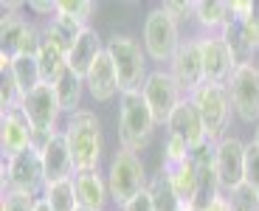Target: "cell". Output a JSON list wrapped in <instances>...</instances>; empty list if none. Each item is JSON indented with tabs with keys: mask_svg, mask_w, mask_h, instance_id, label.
<instances>
[{
	"mask_svg": "<svg viewBox=\"0 0 259 211\" xmlns=\"http://www.w3.org/2000/svg\"><path fill=\"white\" fill-rule=\"evenodd\" d=\"M121 211H155V208H152V197H149V192L144 189L138 197H133L127 205H121Z\"/></svg>",
	"mask_w": 259,
	"mask_h": 211,
	"instance_id": "39",
	"label": "cell"
},
{
	"mask_svg": "<svg viewBox=\"0 0 259 211\" xmlns=\"http://www.w3.org/2000/svg\"><path fill=\"white\" fill-rule=\"evenodd\" d=\"M163 12L169 14V17L175 20L178 26H181V23H186L189 17H194V3H181V0H166V3H163Z\"/></svg>",
	"mask_w": 259,
	"mask_h": 211,
	"instance_id": "38",
	"label": "cell"
},
{
	"mask_svg": "<svg viewBox=\"0 0 259 211\" xmlns=\"http://www.w3.org/2000/svg\"><path fill=\"white\" fill-rule=\"evenodd\" d=\"M34 203H37V197L6 192L3 194V203H0V211H34Z\"/></svg>",
	"mask_w": 259,
	"mask_h": 211,
	"instance_id": "36",
	"label": "cell"
},
{
	"mask_svg": "<svg viewBox=\"0 0 259 211\" xmlns=\"http://www.w3.org/2000/svg\"><path fill=\"white\" fill-rule=\"evenodd\" d=\"M192 102L197 104L206 127V141L217 144L228 135V124H231V96H228L226 85H214V82H203L200 88L192 93Z\"/></svg>",
	"mask_w": 259,
	"mask_h": 211,
	"instance_id": "6",
	"label": "cell"
},
{
	"mask_svg": "<svg viewBox=\"0 0 259 211\" xmlns=\"http://www.w3.org/2000/svg\"><path fill=\"white\" fill-rule=\"evenodd\" d=\"M245 183L259 192V147L256 144H245Z\"/></svg>",
	"mask_w": 259,
	"mask_h": 211,
	"instance_id": "35",
	"label": "cell"
},
{
	"mask_svg": "<svg viewBox=\"0 0 259 211\" xmlns=\"http://www.w3.org/2000/svg\"><path fill=\"white\" fill-rule=\"evenodd\" d=\"M20 113L31 121V127H34V147L39 149L54 133H59L57 121H59V115H62V104H59V99H57L54 85L42 82V85H37L34 90L23 93V99H20Z\"/></svg>",
	"mask_w": 259,
	"mask_h": 211,
	"instance_id": "3",
	"label": "cell"
},
{
	"mask_svg": "<svg viewBox=\"0 0 259 211\" xmlns=\"http://www.w3.org/2000/svg\"><path fill=\"white\" fill-rule=\"evenodd\" d=\"M76 178V175H73ZM73 178L59 180V183H48L42 197L48 200L54 211H79V200H76V186H73Z\"/></svg>",
	"mask_w": 259,
	"mask_h": 211,
	"instance_id": "28",
	"label": "cell"
},
{
	"mask_svg": "<svg viewBox=\"0 0 259 211\" xmlns=\"http://www.w3.org/2000/svg\"><path fill=\"white\" fill-rule=\"evenodd\" d=\"M84 88L91 90L93 102H110V99H116V93H121V90H118L116 65H113V59H110V54H107V48L99 54V59L93 62L91 73L84 76Z\"/></svg>",
	"mask_w": 259,
	"mask_h": 211,
	"instance_id": "18",
	"label": "cell"
},
{
	"mask_svg": "<svg viewBox=\"0 0 259 211\" xmlns=\"http://www.w3.org/2000/svg\"><path fill=\"white\" fill-rule=\"evenodd\" d=\"M147 169H144L141 155L130 152V149H116L107 166V189H110V200L118 205H127L133 197L147 189Z\"/></svg>",
	"mask_w": 259,
	"mask_h": 211,
	"instance_id": "5",
	"label": "cell"
},
{
	"mask_svg": "<svg viewBox=\"0 0 259 211\" xmlns=\"http://www.w3.org/2000/svg\"><path fill=\"white\" fill-rule=\"evenodd\" d=\"M39 70H42V82L54 85L59 79V73H62L65 68H68V54L62 51V48H57L54 43H42V51H39Z\"/></svg>",
	"mask_w": 259,
	"mask_h": 211,
	"instance_id": "29",
	"label": "cell"
},
{
	"mask_svg": "<svg viewBox=\"0 0 259 211\" xmlns=\"http://www.w3.org/2000/svg\"><path fill=\"white\" fill-rule=\"evenodd\" d=\"M194 169H197V208H206L214 197H220V175H217V144L203 141L200 147L189 152Z\"/></svg>",
	"mask_w": 259,
	"mask_h": 211,
	"instance_id": "12",
	"label": "cell"
},
{
	"mask_svg": "<svg viewBox=\"0 0 259 211\" xmlns=\"http://www.w3.org/2000/svg\"><path fill=\"white\" fill-rule=\"evenodd\" d=\"M231 9H234V20H237V23L248 20L253 12H256V6H253V3H248V0H231Z\"/></svg>",
	"mask_w": 259,
	"mask_h": 211,
	"instance_id": "40",
	"label": "cell"
},
{
	"mask_svg": "<svg viewBox=\"0 0 259 211\" xmlns=\"http://www.w3.org/2000/svg\"><path fill=\"white\" fill-rule=\"evenodd\" d=\"M79 211H88V208H79Z\"/></svg>",
	"mask_w": 259,
	"mask_h": 211,
	"instance_id": "46",
	"label": "cell"
},
{
	"mask_svg": "<svg viewBox=\"0 0 259 211\" xmlns=\"http://www.w3.org/2000/svg\"><path fill=\"white\" fill-rule=\"evenodd\" d=\"M34 211H54V208L48 205L46 197H37V203H34Z\"/></svg>",
	"mask_w": 259,
	"mask_h": 211,
	"instance_id": "43",
	"label": "cell"
},
{
	"mask_svg": "<svg viewBox=\"0 0 259 211\" xmlns=\"http://www.w3.org/2000/svg\"><path fill=\"white\" fill-rule=\"evenodd\" d=\"M107 54H110L113 65L118 73V90L121 93H133V90H144L147 82V51L136 37L130 34H116L107 43Z\"/></svg>",
	"mask_w": 259,
	"mask_h": 211,
	"instance_id": "4",
	"label": "cell"
},
{
	"mask_svg": "<svg viewBox=\"0 0 259 211\" xmlns=\"http://www.w3.org/2000/svg\"><path fill=\"white\" fill-rule=\"evenodd\" d=\"M46 186L48 180L37 147L20 152L12 160H3V194L17 192V194H28V197H42Z\"/></svg>",
	"mask_w": 259,
	"mask_h": 211,
	"instance_id": "7",
	"label": "cell"
},
{
	"mask_svg": "<svg viewBox=\"0 0 259 211\" xmlns=\"http://www.w3.org/2000/svg\"><path fill=\"white\" fill-rule=\"evenodd\" d=\"M141 93H144L147 107L155 115V124H163V127H166L169 115L175 113V107L186 99L178 79L172 76V70H152L147 76V82H144Z\"/></svg>",
	"mask_w": 259,
	"mask_h": 211,
	"instance_id": "10",
	"label": "cell"
},
{
	"mask_svg": "<svg viewBox=\"0 0 259 211\" xmlns=\"http://www.w3.org/2000/svg\"><path fill=\"white\" fill-rule=\"evenodd\" d=\"M172 76L178 79L183 96H192L194 90L206 82V70H203V45L200 37H189L181 43L175 59H172Z\"/></svg>",
	"mask_w": 259,
	"mask_h": 211,
	"instance_id": "11",
	"label": "cell"
},
{
	"mask_svg": "<svg viewBox=\"0 0 259 211\" xmlns=\"http://www.w3.org/2000/svg\"><path fill=\"white\" fill-rule=\"evenodd\" d=\"M155 127V115L147 107L141 90L121 93V102H118V141H121V147L136 155L144 152L152 141Z\"/></svg>",
	"mask_w": 259,
	"mask_h": 211,
	"instance_id": "2",
	"label": "cell"
},
{
	"mask_svg": "<svg viewBox=\"0 0 259 211\" xmlns=\"http://www.w3.org/2000/svg\"><path fill=\"white\" fill-rule=\"evenodd\" d=\"M73 186H76L79 208L104 211V205H107V200H110V189H107V178H102L99 169H91V172H76Z\"/></svg>",
	"mask_w": 259,
	"mask_h": 211,
	"instance_id": "20",
	"label": "cell"
},
{
	"mask_svg": "<svg viewBox=\"0 0 259 211\" xmlns=\"http://www.w3.org/2000/svg\"><path fill=\"white\" fill-rule=\"evenodd\" d=\"M20 99H23V90L14 82L12 70L3 68V82H0V107L3 113H12V110H20Z\"/></svg>",
	"mask_w": 259,
	"mask_h": 211,
	"instance_id": "31",
	"label": "cell"
},
{
	"mask_svg": "<svg viewBox=\"0 0 259 211\" xmlns=\"http://www.w3.org/2000/svg\"><path fill=\"white\" fill-rule=\"evenodd\" d=\"M28 9H31V12H37V14H48V17H54V14H57V3H42V0H31V3H28Z\"/></svg>",
	"mask_w": 259,
	"mask_h": 211,
	"instance_id": "41",
	"label": "cell"
},
{
	"mask_svg": "<svg viewBox=\"0 0 259 211\" xmlns=\"http://www.w3.org/2000/svg\"><path fill=\"white\" fill-rule=\"evenodd\" d=\"M82 88H84V79L76 76L71 70V65L59 73V79L54 82V90H57V99L62 104V113H76L79 110V102H82Z\"/></svg>",
	"mask_w": 259,
	"mask_h": 211,
	"instance_id": "24",
	"label": "cell"
},
{
	"mask_svg": "<svg viewBox=\"0 0 259 211\" xmlns=\"http://www.w3.org/2000/svg\"><path fill=\"white\" fill-rule=\"evenodd\" d=\"M62 133L68 138L76 172L99 169V160H102V124H99L96 113L93 110H76V113H71Z\"/></svg>",
	"mask_w": 259,
	"mask_h": 211,
	"instance_id": "1",
	"label": "cell"
},
{
	"mask_svg": "<svg viewBox=\"0 0 259 211\" xmlns=\"http://www.w3.org/2000/svg\"><path fill=\"white\" fill-rule=\"evenodd\" d=\"M240 28H242V37H245L248 51H251V54L259 51V6H256V12H253L248 20H242Z\"/></svg>",
	"mask_w": 259,
	"mask_h": 211,
	"instance_id": "37",
	"label": "cell"
},
{
	"mask_svg": "<svg viewBox=\"0 0 259 211\" xmlns=\"http://www.w3.org/2000/svg\"><path fill=\"white\" fill-rule=\"evenodd\" d=\"M217 175L223 194L245 183V144L237 135H226L223 141H217Z\"/></svg>",
	"mask_w": 259,
	"mask_h": 211,
	"instance_id": "13",
	"label": "cell"
},
{
	"mask_svg": "<svg viewBox=\"0 0 259 211\" xmlns=\"http://www.w3.org/2000/svg\"><path fill=\"white\" fill-rule=\"evenodd\" d=\"M147 192H149V197H152V208L155 211H181L183 208L181 197H178V192H175V186H172V180H169L163 172H158L155 178L149 180Z\"/></svg>",
	"mask_w": 259,
	"mask_h": 211,
	"instance_id": "26",
	"label": "cell"
},
{
	"mask_svg": "<svg viewBox=\"0 0 259 211\" xmlns=\"http://www.w3.org/2000/svg\"><path fill=\"white\" fill-rule=\"evenodd\" d=\"M28 26L31 23L23 20L20 14H3V20H0V45H3L0 57H12V59L17 57V48L26 37Z\"/></svg>",
	"mask_w": 259,
	"mask_h": 211,
	"instance_id": "25",
	"label": "cell"
},
{
	"mask_svg": "<svg viewBox=\"0 0 259 211\" xmlns=\"http://www.w3.org/2000/svg\"><path fill=\"white\" fill-rule=\"evenodd\" d=\"M226 197H228V208L231 211H259V192L251 189L248 183L237 186Z\"/></svg>",
	"mask_w": 259,
	"mask_h": 211,
	"instance_id": "30",
	"label": "cell"
},
{
	"mask_svg": "<svg viewBox=\"0 0 259 211\" xmlns=\"http://www.w3.org/2000/svg\"><path fill=\"white\" fill-rule=\"evenodd\" d=\"M93 9L96 6H93L91 0H57V12L65 14V17H71L79 26H88Z\"/></svg>",
	"mask_w": 259,
	"mask_h": 211,
	"instance_id": "33",
	"label": "cell"
},
{
	"mask_svg": "<svg viewBox=\"0 0 259 211\" xmlns=\"http://www.w3.org/2000/svg\"><path fill=\"white\" fill-rule=\"evenodd\" d=\"M189 144L181 141L178 135H166V144H163V158L161 163H178V160H186L189 158Z\"/></svg>",
	"mask_w": 259,
	"mask_h": 211,
	"instance_id": "34",
	"label": "cell"
},
{
	"mask_svg": "<svg viewBox=\"0 0 259 211\" xmlns=\"http://www.w3.org/2000/svg\"><path fill=\"white\" fill-rule=\"evenodd\" d=\"M9 70H12L14 82L20 85V90L23 93H28V90H34L37 85H42V70H39V59L37 57H14L12 65H9Z\"/></svg>",
	"mask_w": 259,
	"mask_h": 211,
	"instance_id": "27",
	"label": "cell"
},
{
	"mask_svg": "<svg viewBox=\"0 0 259 211\" xmlns=\"http://www.w3.org/2000/svg\"><path fill=\"white\" fill-rule=\"evenodd\" d=\"M39 158H42V169H46V180L48 183H59V180H68L76 175L71 158V147H68V138L65 133H54L51 138L39 147Z\"/></svg>",
	"mask_w": 259,
	"mask_h": 211,
	"instance_id": "15",
	"label": "cell"
},
{
	"mask_svg": "<svg viewBox=\"0 0 259 211\" xmlns=\"http://www.w3.org/2000/svg\"><path fill=\"white\" fill-rule=\"evenodd\" d=\"M0 144H3V160H12L20 152L34 147V127L20 110L3 113V118H0Z\"/></svg>",
	"mask_w": 259,
	"mask_h": 211,
	"instance_id": "16",
	"label": "cell"
},
{
	"mask_svg": "<svg viewBox=\"0 0 259 211\" xmlns=\"http://www.w3.org/2000/svg\"><path fill=\"white\" fill-rule=\"evenodd\" d=\"M181 211H203V208H197V205H183Z\"/></svg>",
	"mask_w": 259,
	"mask_h": 211,
	"instance_id": "45",
	"label": "cell"
},
{
	"mask_svg": "<svg viewBox=\"0 0 259 211\" xmlns=\"http://www.w3.org/2000/svg\"><path fill=\"white\" fill-rule=\"evenodd\" d=\"M166 135H178L181 141L189 144V149L200 147L203 141H206V127H203L200 110H197V104L192 102V96L183 99V102L175 107V113L169 115Z\"/></svg>",
	"mask_w": 259,
	"mask_h": 211,
	"instance_id": "17",
	"label": "cell"
},
{
	"mask_svg": "<svg viewBox=\"0 0 259 211\" xmlns=\"http://www.w3.org/2000/svg\"><path fill=\"white\" fill-rule=\"evenodd\" d=\"M104 51L102 45V37H99V31L93 26H84L82 31H79L76 43H73L71 54H68V65H71V70L76 73V76H88L93 68V62L99 59V54Z\"/></svg>",
	"mask_w": 259,
	"mask_h": 211,
	"instance_id": "19",
	"label": "cell"
},
{
	"mask_svg": "<svg viewBox=\"0 0 259 211\" xmlns=\"http://www.w3.org/2000/svg\"><path fill=\"white\" fill-rule=\"evenodd\" d=\"M203 211H231V208H228V197H226V194L214 197V200H211V203H208Z\"/></svg>",
	"mask_w": 259,
	"mask_h": 211,
	"instance_id": "42",
	"label": "cell"
},
{
	"mask_svg": "<svg viewBox=\"0 0 259 211\" xmlns=\"http://www.w3.org/2000/svg\"><path fill=\"white\" fill-rule=\"evenodd\" d=\"M161 172L172 180L183 205H197V169H194L192 158L178 160V163H161Z\"/></svg>",
	"mask_w": 259,
	"mask_h": 211,
	"instance_id": "21",
	"label": "cell"
},
{
	"mask_svg": "<svg viewBox=\"0 0 259 211\" xmlns=\"http://www.w3.org/2000/svg\"><path fill=\"white\" fill-rule=\"evenodd\" d=\"M226 88L237 118L245 124H256L259 121V65L253 62L237 65V70L231 73Z\"/></svg>",
	"mask_w": 259,
	"mask_h": 211,
	"instance_id": "9",
	"label": "cell"
},
{
	"mask_svg": "<svg viewBox=\"0 0 259 211\" xmlns=\"http://www.w3.org/2000/svg\"><path fill=\"white\" fill-rule=\"evenodd\" d=\"M203 45V70H206V82H214V85H226L231 79V73L237 70V57L234 51L226 45V39L220 34L214 37H203L200 39Z\"/></svg>",
	"mask_w": 259,
	"mask_h": 211,
	"instance_id": "14",
	"label": "cell"
},
{
	"mask_svg": "<svg viewBox=\"0 0 259 211\" xmlns=\"http://www.w3.org/2000/svg\"><path fill=\"white\" fill-rule=\"evenodd\" d=\"M194 20L208 31H223L234 23V9L231 3H223V0H200L194 3Z\"/></svg>",
	"mask_w": 259,
	"mask_h": 211,
	"instance_id": "22",
	"label": "cell"
},
{
	"mask_svg": "<svg viewBox=\"0 0 259 211\" xmlns=\"http://www.w3.org/2000/svg\"><path fill=\"white\" fill-rule=\"evenodd\" d=\"M253 144L259 147V121H256V130H253Z\"/></svg>",
	"mask_w": 259,
	"mask_h": 211,
	"instance_id": "44",
	"label": "cell"
},
{
	"mask_svg": "<svg viewBox=\"0 0 259 211\" xmlns=\"http://www.w3.org/2000/svg\"><path fill=\"white\" fill-rule=\"evenodd\" d=\"M181 34H178V23L163 12L161 6L152 9L144 20V51L152 62H172L181 48Z\"/></svg>",
	"mask_w": 259,
	"mask_h": 211,
	"instance_id": "8",
	"label": "cell"
},
{
	"mask_svg": "<svg viewBox=\"0 0 259 211\" xmlns=\"http://www.w3.org/2000/svg\"><path fill=\"white\" fill-rule=\"evenodd\" d=\"M84 26H79V23H73L71 17H65V14H54V17H48L46 28H42V37L48 39V43H54L57 48H62L65 54H71L73 43H76L79 31H82Z\"/></svg>",
	"mask_w": 259,
	"mask_h": 211,
	"instance_id": "23",
	"label": "cell"
},
{
	"mask_svg": "<svg viewBox=\"0 0 259 211\" xmlns=\"http://www.w3.org/2000/svg\"><path fill=\"white\" fill-rule=\"evenodd\" d=\"M220 37L226 39V45L234 51V57H237V62H251V51H248V45H245V37H242V28H240V23L234 20L231 26H226L220 31Z\"/></svg>",
	"mask_w": 259,
	"mask_h": 211,
	"instance_id": "32",
	"label": "cell"
}]
</instances>
